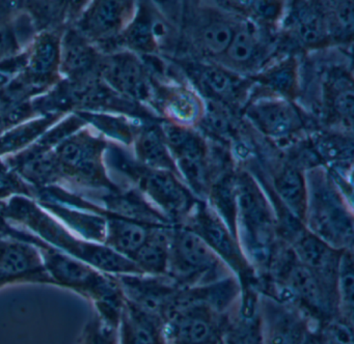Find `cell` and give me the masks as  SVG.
Wrapping results in <instances>:
<instances>
[{
    "label": "cell",
    "mask_w": 354,
    "mask_h": 344,
    "mask_svg": "<svg viewBox=\"0 0 354 344\" xmlns=\"http://www.w3.org/2000/svg\"><path fill=\"white\" fill-rule=\"evenodd\" d=\"M6 234L28 240L37 247L42 256L45 271L55 286L66 288L88 300L101 319L119 327L125 305V296L115 275L104 273L97 267L53 248L28 230L8 224Z\"/></svg>",
    "instance_id": "cell-1"
},
{
    "label": "cell",
    "mask_w": 354,
    "mask_h": 344,
    "mask_svg": "<svg viewBox=\"0 0 354 344\" xmlns=\"http://www.w3.org/2000/svg\"><path fill=\"white\" fill-rule=\"evenodd\" d=\"M6 219L28 230L43 242L111 275H145L129 257L102 244L88 242L74 234L35 199L14 196L8 200Z\"/></svg>",
    "instance_id": "cell-2"
},
{
    "label": "cell",
    "mask_w": 354,
    "mask_h": 344,
    "mask_svg": "<svg viewBox=\"0 0 354 344\" xmlns=\"http://www.w3.org/2000/svg\"><path fill=\"white\" fill-rule=\"evenodd\" d=\"M235 312L215 308L194 287L180 288L162 317L167 344H223Z\"/></svg>",
    "instance_id": "cell-3"
},
{
    "label": "cell",
    "mask_w": 354,
    "mask_h": 344,
    "mask_svg": "<svg viewBox=\"0 0 354 344\" xmlns=\"http://www.w3.org/2000/svg\"><path fill=\"white\" fill-rule=\"evenodd\" d=\"M102 137L92 134L90 128H80L55 147V160L62 184L106 193L119 191L107 174Z\"/></svg>",
    "instance_id": "cell-4"
},
{
    "label": "cell",
    "mask_w": 354,
    "mask_h": 344,
    "mask_svg": "<svg viewBox=\"0 0 354 344\" xmlns=\"http://www.w3.org/2000/svg\"><path fill=\"white\" fill-rule=\"evenodd\" d=\"M233 271L192 229L171 231L167 277L180 288L221 281Z\"/></svg>",
    "instance_id": "cell-5"
},
{
    "label": "cell",
    "mask_w": 354,
    "mask_h": 344,
    "mask_svg": "<svg viewBox=\"0 0 354 344\" xmlns=\"http://www.w3.org/2000/svg\"><path fill=\"white\" fill-rule=\"evenodd\" d=\"M105 159L111 160L109 164L132 178L138 188L165 213L180 216L189 209L192 196L173 172L150 169L145 166L138 167L117 155L113 149L105 153Z\"/></svg>",
    "instance_id": "cell-6"
},
{
    "label": "cell",
    "mask_w": 354,
    "mask_h": 344,
    "mask_svg": "<svg viewBox=\"0 0 354 344\" xmlns=\"http://www.w3.org/2000/svg\"><path fill=\"white\" fill-rule=\"evenodd\" d=\"M259 305L261 344H318L314 321L297 306L271 298Z\"/></svg>",
    "instance_id": "cell-7"
},
{
    "label": "cell",
    "mask_w": 354,
    "mask_h": 344,
    "mask_svg": "<svg viewBox=\"0 0 354 344\" xmlns=\"http://www.w3.org/2000/svg\"><path fill=\"white\" fill-rule=\"evenodd\" d=\"M236 195L237 211L241 216L244 227L248 230V253L246 257L250 261V254L254 251L252 258L258 259V252H261L260 256L263 260L268 257L265 249L272 238V219L266 201L258 187L248 178H243L240 182Z\"/></svg>",
    "instance_id": "cell-8"
},
{
    "label": "cell",
    "mask_w": 354,
    "mask_h": 344,
    "mask_svg": "<svg viewBox=\"0 0 354 344\" xmlns=\"http://www.w3.org/2000/svg\"><path fill=\"white\" fill-rule=\"evenodd\" d=\"M0 273L16 278L22 284L55 286L45 271L39 249L28 240L6 233L0 236Z\"/></svg>",
    "instance_id": "cell-9"
},
{
    "label": "cell",
    "mask_w": 354,
    "mask_h": 344,
    "mask_svg": "<svg viewBox=\"0 0 354 344\" xmlns=\"http://www.w3.org/2000/svg\"><path fill=\"white\" fill-rule=\"evenodd\" d=\"M131 15V4L94 1L76 19L74 28L96 47L120 32Z\"/></svg>",
    "instance_id": "cell-10"
},
{
    "label": "cell",
    "mask_w": 354,
    "mask_h": 344,
    "mask_svg": "<svg viewBox=\"0 0 354 344\" xmlns=\"http://www.w3.org/2000/svg\"><path fill=\"white\" fill-rule=\"evenodd\" d=\"M213 252L227 265L235 275L248 276L252 273V265L244 254L238 240L229 228L223 225L221 220L207 211L198 213L194 228Z\"/></svg>",
    "instance_id": "cell-11"
},
{
    "label": "cell",
    "mask_w": 354,
    "mask_h": 344,
    "mask_svg": "<svg viewBox=\"0 0 354 344\" xmlns=\"http://www.w3.org/2000/svg\"><path fill=\"white\" fill-rule=\"evenodd\" d=\"M100 59L97 48L75 28L67 29L62 35L59 72L69 82H86L99 78Z\"/></svg>",
    "instance_id": "cell-12"
},
{
    "label": "cell",
    "mask_w": 354,
    "mask_h": 344,
    "mask_svg": "<svg viewBox=\"0 0 354 344\" xmlns=\"http://www.w3.org/2000/svg\"><path fill=\"white\" fill-rule=\"evenodd\" d=\"M165 138L175 155L181 173L194 188L205 184V146L196 135L179 126L165 128Z\"/></svg>",
    "instance_id": "cell-13"
},
{
    "label": "cell",
    "mask_w": 354,
    "mask_h": 344,
    "mask_svg": "<svg viewBox=\"0 0 354 344\" xmlns=\"http://www.w3.org/2000/svg\"><path fill=\"white\" fill-rule=\"evenodd\" d=\"M98 74L109 88L128 97H142L146 89L142 66L128 53L101 56Z\"/></svg>",
    "instance_id": "cell-14"
},
{
    "label": "cell",
    "mask_w": 354,
    "mask_h": 344,
    "mask_svg": "<svg viewBox=\"0 0 354 344\" xmlns=\"http://www.w3.org/2000/svg\"><path fill=\"white\" fill-rule=\"evenodd\" d=\"M119 344H167L162 317L126 300L120 317Z\"/></svg>",
    "instance_id": "cell-15"
},
{
    "label": "cell",
    "mask_w": 354,
    "mask_h": 344,
    "mask_svg": "<svg viewBox=\"0 0 354 344\" xmlns=\"http://www.w3.org/2000/svg\"><path fill=\"white\" fill-rule=\"evenodd\" d=\"M293 253L302 265L335 287L342 251L333 249L310 232L296 240Z\"/></svg>",
    "instance_id": "cell-16"
},
{
    "label": "cell",
    "mask_w": 354,
    "mask_h": 344,
    "mask_svg": "<svg viewBox=\"0 0 354 344\" xmlns=\"http://www.w3.org/2000/svg\"><path fill=\"white\" fill-rule=\"evenodd\" d=\"M104 213L107 220L105 246L132 258L148 240L152 228L145 222L123 217L106 209H104Z\"/></svg>",
    "instance_id": "cell-17"
},
{
    "label": "cell",
    "mask_w": 354,
    "mask_h": 344,
    "mask_svg": "<svg viewBox=\"0 0 354 344\" xmlns=\"http://www.w3.org/2000/svg\"><path fill=\"white\" fill-rule=\"evenodd\" d=\"M62 112H48L24 120L0 135V159L15 155L34 144L62 117Z\"/></svg>",
    "instance_id": "cell-18"
},
{
    "label": "cell",
    "mask_w": 354,
    "mask_h": 344,
    "mask_svg": "<svg viewBox=\"0 0 354 344\" xmlns=\"http://www.w3.org/2000/svg\"><path fill=\"white\" fill-rule=\"evenodd\" d=\"M257 126L270 136L289 134L299 124L294 108L286 102L271 101L254 104L248 110Z\"/></svg>",
    "instance_id": "cell-19"
},
{
    "label": "cell",
    "mask_w": 354,
    "mask_h": 344,
    "mask_svg": "<svg viewBox=\"0 0 354 344\" xmlns=\"http://www.w3.org/2000/svg\"><path fill=\"white\" fill-rule=\"evenodd\" d=\"M171 231L152 228L148 240L132 257L145 275L167 276Z\"/></svg>",
    "instance_id": "cell-20"
},
{
    "label": "cell",
    "mask_w": 354,
    "mask_h": 344,
    "mask_svg": "<svg viewBox=\"0 0 354 344\" xmlns=\"http://www.w3.org/2000/svg\"><path fill=\"white\" fill-rule=\"evenodd\" d=\"M136 155L138 161L145 166L155 170L174 172L177 169L175 161L167 151L162 137L156 130H146L138 137L136 143Z\"/></svg>",
    "instance_id": "cell-21"
},
{
    "label": "cell",
    "mask_w": 354,
    "mask_h": 344,
    "mask_svg": "<svg viewBox=\"0 0 354 344\" xmlns=\"http://www.w3.org/2000/svg\"><path fill=\"white\" fill-rule=\"evenodd\" d=\"M35 24L28 15H18L0 25V61L19 53L35 37Z\"/></svg>",
    "instance_id": "cell-22"
},
{
    "label": "cell",
    "mask_w": 354,
    "mask_h": 344,
    "mask_svg": "<svg viewBox=\"0 0 354 344\" xmlns=\"http://www.w3.org/2000/svg\"><path fill=\"white\" fill-rule=\"evenodd\" d=\"M275 189L290 211L299 219H304L308 209V200L306 182L302 174L294 168H287L275 180Z\"/></svg>",
    "instance_id": "cell-23"
},
{
    "label": "cell",
    "mask_w": 354,
    "mask_h": 344,
    "mask_svg": "<svg viewBox=\"0 0 354 344\" xmlns=\"http://www.w3.org/2000/svg\"><path fill=\"white\" fill-rule=\"evenodd\" d=\"M353 258L351 251H342L337 267L335 288L339 303V319L353 325Z\"/></svg>",
    "instance_id": "cell-24"
},
{
    "label": "cell",
    "mask_w": 354,
    "mask_h": 344,
    "mask_svg": "<svg viewBox=\"0 0 354 344\" xmlns=\"http://www.w3.org/2000/svg\"><path fill=\"white\" fill-rule=\"evenodd\" d=\"M78 344H119L118 327L105 323L94 313L82 327Z\"/></svg>",
    "instance_id": "cell-25"
},
{
    "label": "cell",
    "mask_w": 354,
    "mask_h": 344,
    "mask_svg": "<svg viewBox=\"0 0 354 344\" xmlns=\"http://www.w3.org/2000/svg\"><path fill=\"white\" fill-rule=\"evenodd\" d=\"M234 32L225 21H210L201 32V41L207 51L219 54L225 51L231 43Z\"/></svg>",
    "instance_id": "cell-26"
},
{
    "label": "cell",
    "mask_w": 354,
    "mask_h": 344,
    "mask_svg": "<svg viewBox=\"0 0 354 344\" xmlns=\"http://www.w3.org/2000/svg\"><path fill=\"white\" fill-rule=\"evenodd\" d=\"M156 26L146 17L134 20L124 32L126 43L136 50L150 51L155 46Z\"/></svg>",
    "instance_id": "cell-27"
},
{
    "label": "cell",
    "mask_w": 354,
    "mask_h": 344,
    "mask_svg": "<svg viewBox=\"0 0 354 344\" xmlns=\"http://www.w3.org/2000/svg\"><path fill=\"white\" fill-rule=\"evenodd\" d=\"M14 196L35 199V190L0 159V200L8 201Z\"/></svg>",
    "instance_id": "cell-28"
},
{
    "label": "cell",
    "mask_w": 354,
    "mask_h": 344,
    "mask_svg": "<svg viewBox=\"0 0 354 344\" xmlns=\"http://www.w3.org/2000/svg\"><path fill=\"white\" fill-rule=\"evenodd\" d=\"M258 49V39L252 29L244 27L234 33L229 47L225 50L230 59L235 62L250 61Z\"/></svg>",
    "instance_id": "cell-29"
},
{
    "label": "cell",
    "mask_w": 354,
    "mask_h": 344,
    "mask_svg": "<svg viewBox=\"0 0 354 344\" xmlns=\"http://www.w3.org/2000/svg\"><path fill=\"white\" fill-rule=\"evenodd\" d=\"M296 25L300 37L306 43H317L324 37V20L320 12L313 8L300 10Z\"/></svg>",
    "instance_id": "cell-30"
},
{
    "label": "cell",
    "mask_w": 354,
    "mask_h": 344,
    "mask_svg": "<svg viewBox=\"0 0 354 344\" xmlns=\"http://www.w3.org/2000/svg\"><path fill=\"white\" fill-rule=\"evenodd\" d=\"M34 4L26 6L30 8V14L35 17H30L32 21L43 22L44 24L50 25L51 23L62 22L65 18L67 8H69V3L66 2H32Z\"/></svg>",
    "instance_id": "cell-31"
},
{
    "label": "cell",
    "mask_w": 354,
    "mask_h": 344,
    "mask_svg": "<svg viewBox=\"0 0 354 344\" xmlns=\"http://www.w3.org/2000/svg\"><path fill=\"white\" fill-rule=\"evenodd\" d=\"M205 86L216 95L229 97L236 90L235 79L219 68H207L203 74Z\"/></svg>",
    "instance_id": "cell-32"
},
{
    "label": "cell",
    "mask_w": 354,
    "mask_h": 344,
    "mask_svg": "<svg viewBox=\"0 0 354 344\" xmlns=\"http://www.w3.org/2000/svg\"><path fill=\"white\" fill-rule=\"evenodd\" d=\"M267 82L275 90L281 93H290L295 82V72L291 64H281L279 68L271 70L266 77Z\"/></svg>",
    "instance_id": "cell-33"
},
{
    "label": "cell",
    "mask_w": 354,
    "mask_h": 344,
    "mask_svg": "<svg viewBox=\"0 0 354 344\" xmlns=\"http://www.w3.org/2000/svg\"><path fill=\"white\" fill-rule=\"evenodd\" d=\"M171 112L182 122H190L198 115V105L192 95L180 93L169 102Z\"/></svg>",
    "instance_id": "cell-34"
},
{
    "label": "cell",
    "mask_w": 354,
    "mask_h": 344,
    "mask_svg": "<svg viewBox=\"0 0 354 344\" xmlns=\"http://www.w3.org/2000/svg\"><path fill=\"white\" fill-rule=\"evenodd\" d=\"M335 106L339 115L351 120L352 112H353V93L351 89L339 93L335 99Z\"/></svg>",
    "instance_id": "cell-35"
},
{
    "label": "cell",
    "mask_w": 354,
    "mask_h": 344,
    "mask_svg": "<svg viewBox=\"0 0 354 344\" xmlns=\"http://www.w3.org/2000/svg\"><path fill=\"white\" fill-rule=\"evenodd\" d=\"M353 6L349 2H344L337 6L335 18H337V24L346 30H352L353 27Z\"/></svg>",
    "instance_id": "cell-36"
},
{
    "label": "cell",
    "mask_w": 354,
    "mask_h": 344,
    "mask_svg": "<svg viewBox=\"0 0 354 344\" xmlns=\"http://www.w3.org/2000/svg\"><path fill=\"white\" fill-rule=\"evenodd\" d=\"M254 10L257 15L265 19H272L279 12V6L274 2H254Z\"/></svg>",
    "instance_id": "cell-37"
},
{
    "label": "cell",
    "mask_w": 354,
    "mask_h": 344,
    "mask_svg": "<svg viewBox=\"0 0 354 344\" xmlns=\"http://www.w3.org/2000/svg\"><path fill=\"white\" fill-rule=\"evenodd\" d=\"M16 284L22 283L16 278L10 277V276L0 273V289H3V288L7 287V286L16 285Z\"/></svg>",
    "instance_id": "cell-38"
},
{
    "label": "cell",
    "mask_w": 354,
    "mask_h": 344,
    "mask_svg": "<svg viewBox=\"0 0 354 344\" xmlns=\"http://www.w3.org/2000/svg\"><path fill=\"white\" fill-rule=\"evenodd\" d=\"M8 201L0 200V227L6 226L8 224L6 219V211H7Z\"/></svg>",
    "instance_id": "cell-39"
},
{
    "label": "cell",
    "mask_w": 354,
    "mask_h": 344,
    "mask_svg": "<svg viewBox=\"0 0 354 344\" xmlns=\"http://www.w3.org/2000/svg\"><path fill=\"white\" fill-rule=\"evenodd\" d=\"M3 234H5V230H3V227H0V236H3Z\"/></svg>",
    "instance_id": "cell-40"
}]
</instances>
